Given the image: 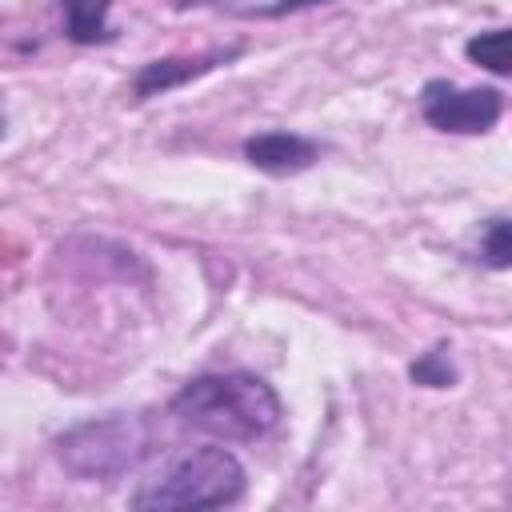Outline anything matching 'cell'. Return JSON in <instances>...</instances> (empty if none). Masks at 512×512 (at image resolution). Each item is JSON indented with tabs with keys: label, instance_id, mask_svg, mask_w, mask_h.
Here are the masks:
<instances>
[{
	"label": "cell",
	"instance_id": "1",
	"mask_svg": "<svg viewBox=\"0 0 512 512\" xmlns=\"http://www.w3.org/2000/svg\"><path fill=\"white\" fill-rule=\"evenodd\" d=\"M168 412L180 424L200 428V432H208L224 444H256L280 424L284 404H280L276 388L264 376L204 372V376H192L172 396Z\"/></svg>",
	"mask_w": 512,
	"mask_h": 512
},
{
	"label": "cell",
	"instance_id": "2",
	"mask_svg": "<svg viewBox=\"0 0 512 512\" xmlns=\"http://www.w3.org/2000/svg\"><path fill=\"white\" fill-rule=\"evenodd\" d=\"M156 448V432L148 416L136 412H108L80 420L56 436L60 464L80 480H116L140 468Z\"/></svg>",
	"mask_w": 512,
	"mask_h": 512
},
{
	"label": "cell",
	"instance_id": "3",
	"mask_svg": "<svg viewBox=\"0 0 512 512\" xmlns=\"http://www.w3.org/2000/svg\"><path fill=\"white\" fill-rule=\"evenodd\" d=\"M244 488V464L220 444H200L136 488L132 508H228L244 496Z\"/></svg>",
	"mask_w": 512,
	"mask_h": 512
},
{
	"label": "cell",
	"instance_id": "4",
	"mask_svg": "<svg viewBox=\"0 0 512 512\" xmlns=\"http://www.w3.org/2000/svg\"><path fill=\"white\" fill-rule=\"evenodd\" d=\"M420 112L440 132L480 136L504 116V96L496 88H460L452 80H428L420 88Z\"/></svg>",
	"mask_w": 512,
	"mask_h": 512
},
{
	"label": "cell",
	"instance_id": "5",
	"mask_svg": "<svg viewBox=\"0 0 512 512\" xmlns=\"http://www.w3.org/2000/svg\"><path fill=\"white\" fill-rule=\"evenodd\" d=\"M320 156V144L300 136V132H256L244 140V160L268 176H292V172H304L308 164H316Z\"/></svg>",
	"mask_w": 512,
	"mask_h": 512
},
{
	"label": "cell",
	"instance_id": "6",
	"mask_svg": "<svg viewBox=\"0 0 512 512\" xmlns=\"http://www.w3.org/2000/svg\"><path fill=\"white\" fill-rule=\"evenodd\" d=\"M236 56H240V48H216V52H204V56H168V60H152V64H144V68L136 72L132 92H136V100L164 96V92H172V88H180V84H188V80L212 72L216 64L236 60Z\"/></svg>",
	"mask_w": 512,
	"mask_h": 512
},
{
	"label": "cell",
	"instance_id": "7",
	"mask_svg": "<svg viewBox=\"0 0 512 512\" xmlns=\"http://www.w3.org/2000/svg\"><path fill=\"white\" fill-rule=\"evenodd\" d=\"M116 0H60L64 8V32L76 44H100L108 40V8Z\"/></svg>",
	"mask_w": 512,
	"mask_h": 512
},
{
	"label": "cell",
	"instance_id": "8",
	"mask_svg": "<svg viewBox=\"0 0 512 512\" xmlns=\"http://www.w3.org/2000/svg\"><path fill=\"white\" fill-rule=\"evenodd\" d=\"M468 60L488 68L492 76H508V28H488L464 44Z\"/></svg>",
	"mask_w": 512,
	"mask_h": 512
},
{
	"label": "cell",
	"instance_id": "9",
	"mask_svg": "<svg viewBox=\"0 0 512 512\" xmlns=\"http://www.w3.org/2000/svg\"><path fill=\"white\" fill-rule=\"evenodd\" d=\"M408 376H412L416 384H424V388H452V384H456V368H452V356H448V348L440 344V348L424 352L420 360H412Z\"/></svg>",
	"mask_w": 512,
	"mask_h": 512
},
{
	"label": "cell",
	"instance_id": "10",
	"mask_svg": "<svg viewBox=\"0 0 512 512\" xmlns=\"http://www.w3.org/2000/svg\"><path fill=\"white\" fill-rule=\"evenodd\" d=\"M480 252L492 268H508L512 264V240H508V216H492L484 224V240H480Z\"/></svg>",
	"mask_w": 512,
	"mask_h": 512
},
{
	"label": "cell",
	"instance_id": "11",
	"mask_svg": "<svg viewBox=\"0 0 512 512\" xmlns=\"http://www.w3.org/2000/svg\"><path fill=\"white\" fill-rule=\"evenodd\" d=\"M316 4H328V0H272L264 8H248V16H288L300 8H316Z\"/></svg>",
	"mask_w": 512,
	"mask_h": 512
},
{
	"label": "cell",
	"instance_id": "12",
	"mask_svg": "<svg viewBox=\"0 0 512 512\" xmlns=\"http://www.w3.org/2000/svg\"><path fill=\"white\" fill-rule=\"evenodd\" d=\"M4 128H8V120H4V108H0V140H4Z\"/></svg>",
	"mask_w": 512,
	"mask_h": 512
}]
</instances>
